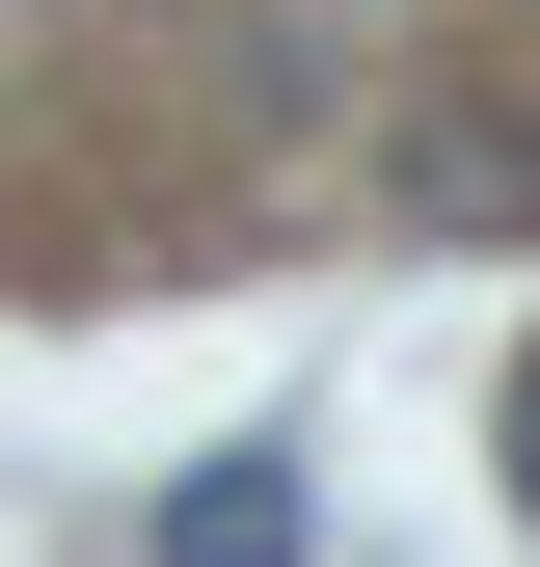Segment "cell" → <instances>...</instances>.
<instances>
[{
  "label": "cell",
  "instance_id": "3",
  "mask_svg": "<svg viewBox=\"0 0 540 567\" xmlns=\"http://www.w3.org/2000/svg\"><path fill=\"white\" fill-rule=\"evenodd\" d=\"M513 514H540V351H513Z\"/></svg>",
  "mask_w": 540,
  "mask_h": 567
},
{
  "label": "cell",
  "instance_id": "2",
  "mask_svg": "<svg viewBox=\"0 0 540 567\" xmlns=\"http://www.w3.org/2000/svg\"><path fill=\"white\" fill-rule=\"evenodd\" d=\"M298 540H324V486L243 433V460H189V486H163V540H135V567H298Z\"/></svg>",
  "mask_w": 540,
  "mask_h": 567
},
{
  "label": "cell",
  "instance_id": "1",
  "mask_svg": "<svg viewBox=\"0 0 540 567\" xmlns=\"http://www.w3.org/2000/svg\"><path fill=\"white\" fill-rule=\"evenodd\" d=\"M378 189H405L433 244H513V217H540V82H433V109L378 135Z\"/></svg>",
  "mask_w": 540,
  "mask_h": 567
}]
</instances>
